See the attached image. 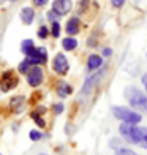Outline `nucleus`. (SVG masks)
I'll use <instances>...</instances> for the list:
<instances>
[{"label": "nucleus", "instance_id": "obj_1", "mask_svg": "<svg viewBox=\"0 0 147 155\" xmlns=\"http://www.w3.org/2000/svg\"><path fill=\"white\" fill-rule=\"evenodd\" d=\"M122 138L130 144H136L142 149H147V128L144 127H138L135 124H122L120 128Z\"/></svg>", "mask_w": 147, "mask_h": 155}, {"label": "nucleus", "instance_id": "obj_2", "mask_svg": "<svg viewBox=\"0 0 147 155\" xmlns=\"http://www.w3.org/2000/svg\"><path fill=\"white\" fill-rule=\"evenodd\" d=\"M123 95L133 109L147 112V95L142 90H139L136 86H127L123 90Z\"/></svg>", "mask_w": 147, "mask_h": 155}, {"label": "nucleus", "instance_id": "obj_3", "mask_svg": "<svg viewBox=\"0 0 147 155\" xmlns=\"http://www.w3.org/2000/svg\"><path fill=\"white\" fill-rule=\"evenodd\" d=\"M113 114L116 119L122 120L123 124H135L138 125L139 122L142 120V116L139 114L138 111L125 108V106H113Z\"/></svg>", "mask_w": 147, "mask_h": 155}, {"label": "nucleus", "instance_id": "obj_4", "mask_svg": "<svg viewBox=\"0 0 147 155\" xmlns=\"http://www.w3.org/2000/svg\"><path fill=\"white\" fill-rule=\"evenodd\" d=\"M44 79V74H43V70H41L40 65H33L29 73H27V82L30 84L32 87H38Z\"/></svg>", "mask_w": 147, "mask_h": 155}, {"label": "nucleus", "instance_id": "obj_5", "mask_svg": "<svg viewBox=\"0 0 147 155\" xmlns=\"http://www.w3.org/2000/svg\"><path fill=\"white\" fill-rule=\"evenodd\" d=\"M18 86V78L16 74L11 71V70H8V71H5L2 74V78H0V89L3 90V92H10V90L13 87Z\"/></svg>", "mask_w": 147, "mask_h": 155}, {"label": "nucleus", "instance_id": "obj_6", "mask_svg": "<svg viewBox=\"0 0 147 155\" xmlns=\"http://www.w3.org/2000/svg\"><path fill=\"white\" fill-rule=\"evenodd\" d=\"M52 68L57 74H67L68 70H70V63H68V59L65 57L64 54H57L54 57V62H52Z\"/></svg>", "mask_w": 147, "mask_h": 155}, {"label": "nucleus", "instance_id": "obj_7", "mask_svg": "<svg viewBox=\"0 0 147 155\" xmlns=\"http://www.w3.org/2000/svg\"><path fill=\"white\" fill-rule=\"evenodd\" d=\"M27 60H29L32 65H43V63H46L47 60V52L44 48H35L33 52L27 57Z\"/></svg>", "mask_w": 147, "mask_h": 155}, {"label": "nucleus", "instance_id": "obj_8", "mask_svg": "<svg viewBox=\"0 0 147 155\" xmlns=\"http://www.w3.org/2000/svg\"><path fill=\"white\" fill-rule=\"evenodd\" d=\"M103 73H104V70H101V71L95 73L93 76L87 78V81L84 82V86H82V89H81V95H82V97H87V95H89L90 92H92V89H93V87L96 86V82L101 79Z\"/></svg>", "mask_w": 147, "mask_h": 155}, {"label": "nucleus", "instance_id": "obj_9", "mask_svg": "<svg viewBox=\"0 0 147 155\" xmlns=\"http://www.w3.org/2000/svg\"><path fill=\"white\" fill-rule=\"evenodd\" d=\"M73 8V3L71 0H54L52 3V10L57 13L59 16H64V15H68Z\"/></svg>", "mask_w": 147, "mask_h": 155}, {"label": "nucleus", "instance_id": "obj_10", "mask_svg": "<svg viewBox=\"0 0 147 155\" xmlns=\"http://www.w3.org/2000/svg\"><path fill=\"white\" fill-rule=\"evenodd\" d=\"M67 33L70 35V37H73V35L76 33H79V29H81V19L79 18H71V19H68V22H67Z\"/></svg>", "mask_w": 147, "mask_h": 155}, {"label": "nucleus", "instance_id": "obj_11", "mask_svg": "<svg viewBox=\"0 0 147 155\" xmlns=\"http://www.w3.org/2000/svg\"><path fill=\"white\" fill-rule=\"evenodd\" d=\"M101 67H103V57L101 55H96V54L89 55V59H87V70L89 71H95V70L101 68Z\"/></svg>", "mask_w": 147, "mask_h": 155}, {"label": "nucleus", "instance_id": "obj_12", "mask_svg": "<svg viewBox=\"0 0 147 155\" xmlns=\"http://www.w3.org/2000/svg\"><path fill=\"white\" fill-rule=\"evenodd\" d=\"M71 92H73V87L70 86L68 82L60 81V82L57 84V95H59V97L65 98V97H68V95H71Z\"/></svg>", "mask_w": 147, "mask_h": 155}, {"label": "nucleus", "instance_id": "obj_13", "mask_svg": "<svg viewBox=\"0 0 147 155\" xmlns=\"http://www.w3.org/2000/svg\"><path fill=\"white\" fill-rule=\"evenodd\" d=\"M21 19H22V22L24 24H32L33 22V19H35V11L32 10V8H29V6H27V8H24L22 11H21Z\"/></svg>", "mask_w": 147, "mask_h": 155}, {"label": "nucleus", "instance_id": "obj_14", "mask_svg": "<svg viewBox=\"0 0 147 155\" xmlns=\"http://www.w3.org/2000/svg\"><path fill=\"white\" fill-rule=\"evenodd\" d=\"M62 46H64L65 51H74L76 46H78V41H76V38H73V37H68V38H64Z\"/></svg>", "mask_w": 147, "mask_h": 155}, {"label": "nucleus", "instance_id": "obj_15", "mask_svg": "<svg viewBox=\"0 0 147 155\" xmlns=\"http://www.w3.org/2000/svg\"><path fill=\"white\" fill-rule=\"evenodd\" d=\"M33 49H35V45H33V41H32V40H24V41H22L21 51L25 54V57H29V55L33 52Z\"/></svg>", "mask_w": 147, "mask_h": 155}, {"label": "nucleus", "instance_id": "obj_16", "mask_svg": "<svg viewBox=\"0 0 147 155\" xmlns=\"http://www.w3.org/2000/svg\"><path fill=\"white\" fill-rule=\"evenodd\" d=\"M25 101V98L24 97H15V98H11V101H10V106L11 108H15V109H19L21 108V104H22Z\"/></svg>", "mask_w": 147, "mask_h": 155}, {"label": "nucleus", "instance_id": "obj_17", "mask_svg": "<svg viewBox=\"0 0 147 155\" xmlns=\"http://www.w3.org/2000/svg\"><path fill=\"white\" fill-rule=\"evenodd\" d=\"M30 68H32V63L27 60V59H25L24 62H21V63H19V71H21V73H24V74H25V73H29V70H30Z\"/></svg>", "mask_w": 147, "mask_h": 155}, {"label": "nucleus", "instance_id": "obj_18", "mask_svg": "<svg viewBox=\"0 0 147 155\" xmlns=\"http://www.w3.org/2000/svg\"><path fill=\"white\" fill-rule=\"evenodd\" d=\"M116 155H138V153L133 152L131 149H127V147H119V149H116Z\"/></svg>", "mask_w": 147, "mask_h": 155}, {"label": "nucleus", "instance_id": "obj_19", "mask_svg": "<svg viewBox=\"0 0 147 155\" xmlns=\"http://www.w3.org/2000/svg\"><path fill=\"white\" fill-rule=\"evenodd\" d=\"M32 119L35 120V124H37L38 127H41V128H43V127L46 125V122L43 120V119H41V116L38 114V112H32Z\"/></svg>", "mask_w": 147, "mask_h": 155}, {"label": "nucleus", "instance_id": "obj_20", "mask_svg": "<svg viewBox=\"0 0 147 155\" xmlns=\"http://www.w3.org/2000/svg\"><path fill=\"white\" fill-rule=\"evenodd\" d=\"M51 33H52V37L57 38L59 35H60V24L57 22V21H54L52 22V29H51Z\"/></svg>", "mask_w": 147, "mask_h": 155}, {"label": "nucleus", "instance_id": "obj_21", "mask_svg": "<svg viewBox=\"0 0 147 155\" xmlns=\"http://www.w3.org/2000/svg\"><path fill=\"white\" fill-rule=\"evenodd\" d=\"M29 136H30V139H32V141H40L41 138H43V133L38 131V130H32Z\"/></svg>", "mask_w": 147, "mask_h": 155}, {"label": "nucleus", "instance_id": "obj_22", "mask_svg": "<svg viewBox=\"0 0 147 155\" xmlns=\"http://www.w3.org/2000/svg\"><path fill=\"white\" fill-rule=\"evenodd\" d=\"M47 35H49V30H47V27L41 25L40 29H38V37H40L41 40H44V38H47Z\"/></svg>", "mask_w": 147, "mask_h": 155}, {"label": "nucleus", "instance_id": "obj_23", "mask_svg": "<svg viewBox=\"0 0 147 155\" xmlns=\"http://www.w3.org/2000/svg\"><path fill=\"white\" fill-rule=\"evenodd\" d=\"M125 0H111V5L114 6V8H120V6H123Z\"/></svg>", "mask_w": 147, "mask_h": 155}, {"label": "nucleus", "instance_id": "obj_24", "mask_svg": "<svg viewBox=\"0 0 147 155\" xmlns=\"http://www.w3.org/2000/svg\"><path fill=\"white\" fill-rule=\"evenodd\" d=\"M54 112H55V114H62V112H64V104H62V103L55 104V106H54Z\"/></svg>", "mask_w": 147, "mask_h": 155}, {"label": "nucleus", "instance_id": "obj_25", "mask_svg": "<svg viewBox=\"0 0 147 155\" xmlns=\"http://www.w3.org/2000/svg\"><path fill=\"white\" fill-rule=\"evenodd\" d=\"M47 18H49V21H52V22H54V21L59 18V15H57V13H55V11L52 10V11H49V13H47Z\"/></svg>", "mask_w": 147, "mask_h": 155}, {"label": "nucleus", "instance_id": "obj_26", "mask_svg": "<svg viewBox=\"0 0 147 155\" xmlns=\"http://www.w3.org/2000/svg\"><path fill=\"white\" fill-rule=\"evenodd\" d=\"M113 55V49L111 48H104L103 49V57H111Z\"/></svg>", "mask_w": 147, "mask_h": 155}, {"label": "nucleus", "instance_id": "obj_27", "mask_svg": "<svg viewBox=\"0 0 147 155\" xmlns=\"http://www.w3.org/2000/svg\"><path fill=\"white\" fill-rule=\"evenodd\" d=\"M141 82H142V86H144L145 92H147V73H144V74L141 76Z\"/></svg>", "mask_w": 147, "mask_h": 155}, {"label": "nucleus", "instance_id": "obj_28", "mask_svg": "<svg viewBox=\"0 0 147 155\" xmlns=\"http://www.w3.org/2000/svg\"><path fill=\"white\" fill-rule=\"evenodd\" d=\"M47 2H49V0H33V3L37 5V6H44Z\"/></svg>", "mask_w": 147, "mask_h": 155}, {"label": "nucleus", "instance_id": "obj_29", "mask_svg": "<svg viewBox=\"0 0 147 155\" xmlns=\"http://www.w3.org/2000/svg\"><path fill=\"white\" fill-rule=\"evenodd\" d=\"M89 3V0H81V11L86 10V5Z\"/></svg>", "mask_w": 147, "mask_h": 155}, {"label": "nucleus", "instance_id": "obj_30", "mask_svg": "<svg viewBox=\"0 0 147 155\" xmlns=\"http://www.w3.org/2000/svg\"><path fill=\"white\" fill-rule=\"evenodd\" d=\"M38 155H46V153H38Z\"/></svg>", "mask_w": 147, "mask_h": 155}]
</instances>
